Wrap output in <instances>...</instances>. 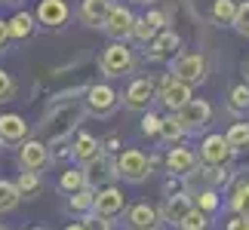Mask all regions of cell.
<instances>
[{
  "instance_id": "cell-1",
  "label": "cell",
  "mask_w": 249,
  "mask_h": 230,
  "mask_svg": "<svg viewBox=\"0 0 249 230\" xmlns=\"http://www.w3.org/2000/svg\"><path fill=\"white\" fill-rule=\"evenodd\" d=\"M83 117V108L80 104H62V108H53L43 120V135L50 138V145L55 141H65L74 132V126L80 123Z\"/></svg>"
},
{
  "instance_id": "cell-2",
  "label": "cell",
  "mask_w": 249,
  "mask_h": 230,
  "mask_svg": "<svg viewBox=\"0 0 249 230\" xmlns=\"http://www.w3.org/2000/svg\"><path fill=\"white\" fill-rule=\"evenodd\" d=\"M206 74H209V65H206V55H200V52H181L172 62V71H169V77H176V80L188 83V86L203 83Z\"/></svg>"
},
{
  "instance_id": "cell-3",
  "label": "cell",
  "mask_w": 249,
  "mask_h": 230,
  "mask_svg": "<svg viewBox=\"0 0 249 230\" xmlns=\"http://www.w3.org/2000/svg\"><path fill=\"white\" fill-rule=\"evenodd\" d=\"M114 175H120L123 181H129V184H139V181H145L151 175V160L142 150L129 148V150H123L117 157V163H114Z\"/></svg>"
},
{
  "instance_id": "cell-4",
  "label": "cell",
  "mask_w": 249,
  "mask_h": 230,
  "mask_svg": "<svg viewBox=\"0 0 249 230\" xmlns=\"http://www.w3.org/2000/svg\"><path fill=\"white\" fill-rule=\"evenodd\" d=\"M99 65H102V74L105 77H123V74H129L132 68H136V59H132L129 46L123 43V40H117V43H111L108 49L102 52Z\"/></svg>"
},
{
  "instance_id": "cell-5",
  "label": "cell",
  "mask_w": 249,
  "mask_h": 230,
  "mask_svg": "<svg viewBox=\"0 0 249 230\" xmlns=\"http://www.w3.org/2000/svg\"><path fill=\"white\" fill-rule=\"evenodd\" d=\"M231 157H234V148L228 145L225 135H206L203 145H200V160L213 169H225L231 163Z\"/></svg>"
},
{
  "instance_id": "cell-6",
  "label": "cell",
  "mask_w": 249,
  "mask_h": 230,
  "mask_svg": "<svg viewBox=\"0 0 249 230\" xmlns=\"http://www.w3.org/2000/svg\"><path fill=\"white\" fill-rule=\"evenodd\" d=\"M176 117H178V123H181V129H185V132H197V129H203L206 123H209L213 108H209V101H203V99H191L185 108L176 111Z\"/></svg>"
},
{
  "instance_id": "cell-7",
  "label": "cell",
  "mask_w": 249,
  "mask_h": 230,
  "mask_svg": "<svg viewBox=\"0 0 249 230\" xmlns=\"http://www.w3.org/2000/svg\"><path fill=\"white\" fill-rule=\"evenodd\" d=\"M123 209H126V197H123V190L120 187H102L99 194L92 197V212L95 215H105V218H114V215H120Z\"/></svg>"
},
{
  "instance_id": "cell-8",
  "label": "cell",
  "mask_w": 249,
  "mask_h": 230,
  "mask_svg": "<svg viewBox=\"0 0 249 230\" xmlns=\"http://www.w3.org/2000/svg\"><path fill=\"white\" fill-rule=\"evenodd\" d=\"M151 99H154V83L151 77H139L129 83V89L123 92V108L126 111H148Z\"/></svg>"
},
{
  "instance_id": "cell-9",
  "label": "cell",
  "mask_w": 249,
  "mask_h": 230,
  "mask_svg": "<svg viewBox=\"0 0 249 230\" xmlns=\"http://www.w3.org/2000/svg\"><path fill=\"white\" fill-rule=\"evenodd\" d=\"M132 28H136L132 9L129 6H111L108 18H105V31H108L114 40H126V37H132Z\"/></svg>"
},
{
  "instance_id": "cell-10",
  "label": "cell",
  "mask_w": 249,
  "mask_h": 230,
  "mask_svg": "<svg viewBox=\"0 0 249 230\" xmlns=\"http://www.w3.org/2000/svg\"><path fill=\"white\" fill-rule=\"evenodd\" d=\"M157 99L163 101L169 111H178V108H185V104L194 99V95H191V86H188V83L176 80V77H166L163 86H160V95H157Z\"/></svg>"
},
{
  "instance_id": "cell-11",
  "label": "cell",
  "mask_w": 249,
  "mask_h": 230,
  "mask_svg": "<svg viewBox=\"0 0 249 230\" xmlns=\"http://www.w3.org/2000/svg\"><path fill=\"white\" fill-rule=\"evenodd\" d=\"M86 108H89L92 114H99V117H108V114L117 108V92L111 89V86H89V89H86Z\"/></svg>"
},
{
  "instance_id": "cell-12",
  "label": "cell",
  "mask_w": 249,
  "mask_h": 230,
  "mask_svg": "<svg viewBox=\"0 0 249 230\" xmlns=\"http://www.w3.org/2000/svg\"><path fill=\"white\" fill-rule=\"evenodd\" d=\"M37 22L43 28H62L68 22V3H65V0H40V6H37Z\"/></svg>"
},
{
  "instance_id": "cell-13",
  "label": "cell",
  "mask_w": 249,
  "mask_h": 230,
  "mask_svg": "<svg viewBox=\"0 0 249 230\" xmlns=\"http://www.w3.org/2000/svg\"><path fill=\"white\" fill-rule=\"evenodd\" d=\"M157 221H160V212L148 203H136L132 209H126L129 230H148V227H157Z\"/></svg>"
},
{
  "instance_id": "cell-14",
  "label": "cell",
  "mask_w": 249,
  "mask_h": 230,
  "mask_svg": "<svg viewBox=\"0 0 249 230\" xmlns=\"http://www.w3.org/2000/svg\"><path fill=\"white\" fill-rule=\"evenodd\" d=\"M46 160H50V153H46V145L43 141H25L22 148H18V163H22V169H43Z\"/></svg>"
},
{
  "instance_id": "cell-15",
  "label": "cell",
  "mask_w": 249,
  "mask_h": 230,
  "mask_svg": "<svg viewBox=\"0 0 249 230\" xmlns=\"http://www.w3.org/2000/svg\"><path fill=\"white\" fill-rule=\"evenodd\" d=\"M191 209H194V199H191L188 194H176V197H166L163 209H160V218L178 227V221H181V218H185V215L191 212Z\"/></svg>"
},
{
  "instance_id": "cell-16",
  "label": "cell",
  "mask_w": 249,
  "mask_h": 230,
  "mask_svg": "<svg viewBox=\"0 0 249 230\" xmlns=\"http://www.w3.org/2000/svg\"><path fill=\"white\" fill-rule=\"evenodd\" d=\"M194 166H197L194 150H188V148H169V153H166V169L172 172V175H181V178H185Z\"/></svg>"
},
{
  "instance_id": "cell-17",
  "label": "cell",
  "mask_w": 249,
  "mask_h": 230,
  "mask_svg": "<svg viewBox=\"0 0 249 230\" xmlns=\"http://www.w3.org/2000/svg\"><path fill=\"white\" fill-rule=\"evenodd\" d=\"M111 6H114L111 0H83V3H80V18L89 28H99V25H105Z\"/></svg>"
},
{
  "instance_id": "cell-18",
  "label": "cell",
  "mask_w": 249,
  "mask_h": 230,
  "mask_svg": "<svg viewBox=\"0 0 249 230\" xmlns=\"http://www.w3.org/2000/svg\"><path fill=\"white\" fill-rule=\"evenodd\" d=\"M28 135V123L18 114H3L0 117V141H25Z\"/></svg>"
},
{
  "instance_id": "cell-19",
  "label": "cell",
  "mask_w": 249,
  "mask_h": 230,
  "mask_svg": "<svg viewBox=\"0 0 249 230\" xmlns=\"http://www.w3.org/2000/svg\"><path fill=\"white\" fill-rule=\"evenodd\" d=\"M178 46H181L178 34H172V31H163L160 37H154V40H151V59H154V62L172 59V55L178 52Z\"/></svg>"
},
{
  "instance_id": "cell-20",
  "label": "cell",
  "mask_w": 249,
  "mask_h": 230,
  "mask_svg": "<svg viewBox=\"0 0 249 230\" xmlns=\"http://www.w3.org/2000/svg\"><path fill=\"white\" fill-rule=\"evenodd\" d=\"M74 157H77L80 163H95L102 157V141L95 135H77V141H74Z\"/></svg>"
},
{
  "instance_id": "cell-21",
  "label": "cell",
  "mask_w": 249,
  "mask_h": 230,
  "mask_svg": "<svg viewBox=\"0 0 249 230\" xmlns=\"http://www.w3.org/2000/svg\"><path fill=\"white\" fill-rule=\"evenodd\" d=\"M6 25H9V37L13 40H28L34 34V16L31 13H16Z\"/></svg>"
},
{
  "instance_id": "cell-22",
  "label": "cell",
  "mask_w": 249,
  "mask_h": 230,
  "mask_svg": "<svg viewBox=\"0 0 249 230\" xmlns=\"http://www.w3.org/2000/svg\"><path fill=\"white\" fill-rule=\"evenodd\" d=\"M40 187H43V181H40V175H37V172H31V169H25L22 175H18V181H16L18 197H25V199L37 197V194H40Z\"/></svg>"
},
{
  "instance_id": "cell-23",
  "label": "cell",
  "mask_w": 249,
  "mask_h": 230,
  "mask_svg": "<svg viewBox=\"0 0 249 230\" xmlns=\"http://www.w3.org/2000/svg\"><path fill=\"white\" fill-rule=\"evenodd\" d=\"M59 187L65 190V194H77V190L86 187V172L83 169H65L62 172V178H59Z\"/></svg>"
},
{
  "instance_id": "cell-24",
  "label": "cell",
  "mask_w": 249,
  "mask_h": 230,
  "mask_svg": "<svg viewBox=\"0 0 249 230\" xmlns=\"http://www.w3.org/2000/svg\"><path fill=\"white\" fill-rule=\"evenodd\" d=\"M160 138L166 141V145H176V141L185 135V129H181V123H178V117L172 114V117H163L160 120V132H157Z\"/></svg>"
},
{
  "instance_id": "cell-25",
  "label": "cell",
  "mask_w": 249,
  "mask_h": 230,
  "mask_svg": "<svg viewBox=\"0 0 249 230\" xmlns=\"http://www.w3.org/2000/svg\"><path fill=\"white\" fill-rule=\"evenodd\" d=\"M234 16H237L234 0H215L213 3V22L215 25H234Z\"/></svg>"
},
{
  "instance_id": "cell-26",
  "label": "cell",
  "mask_w": 249,
  "mask_h": 230,
  "mask_svg": "<svg viewBox=\"0 0 249 230\" xmlns=\"http://www.w3.org/2000/svg\"><path fill=\"white\" fill-rule=\"evenodd\" d=\"M228 108H231L234 114H243V111H249V86H246V83L234 86V89L228 92Z\"/></svg>"
},
{
  "instance_id": "cell-27",
  "label": "cell",
  "mask_w": 249,
  "mask_h": 230,
  "mask_svg": "<svg viewBox=\"0 0 249 230\" xmlns=\"http://www.w3.org/2000/svg\"><path fill=\"white\" fill-rule=\"evenodd\" d=\"M18 190H16V184L13 181H3L0 178V212H13V209L18 206Z\"/></svg>"
},
{
  "instance_id": "cell-28",
  "label": "cell",
  "mask_w": 249,
  "mask_h": 230,
  "mask_svg": "<svg viewBox=\"0 0 249 230\" xmlns=\"http://www.w3.org/2000/svg\"><path fill=\"white\" fill-rule=\"evenodd\" d=\"M225 138H228V145H231L234 150L249 148V123H234V126L225 132Z\"/></svg>"
},
{
  "instance_id": "cell-29",
  "label": "cell",
  "mask_w": 249,
  "mask_h": 230,
  "mask_svg": "<svg viewBox=\"0 0 249 230\" xmlns=\"http://www.w3.org/2000/svg\"><path fill=\"white\" fill-rule=\"evenodd\" d=\"M92 190L89 187H83V190H77V194H71V199H68V206H71V212H80V215H86V212H92Z\"/></svg>"
},
{
  "instance_id": "cell-30",
  "label": "cell",
  "mask_w": 249,
  "mask_h": 230,
  "mask_svg": "<svg viewBox=\"0 0 249 230\" xmlns=\"http://www.w3.org/2000/svg\"><path fill=\"white\" fill-rule=\"evenodd\" d=\"M178 227L181 230H206L209 227V215H203L200 209H191V212L178 221Z\"/></svg>"
},
{
  "instance_id": "cell-31",
  "label": "cell",
  "mask_w": 249,
  "mask_h": 230,
  "mask_svg": "<svg viewBox=\"0 0 249 230\" xmlns=\"http://www.w3.org/2000/svg\"><path fill=\"white\" fill-rule=\"evenodd\" d=\"M194 209H200V212H203V215H209V212H215V209H218V194H215L213 187H209V190H197Z\"/></svg>"
},
{
  "instance_id": "cell-32",
  "label": "cell",
  "mask_w": 249,
  "mask_h": 230,
  "mask_svg": "<svg viewBox=\"0 0 249 230\" xmlns=\"http://www.w3.org/2000/svg\"><path fill=\"white\" fill-rule=\"evenodd\" d=\"M231 209H234V215H249V184H240L234 190Z\"/></svg>"
},
{
  "instance_id": "cell-33",
  "label": "cell",
  "mask_w": 249,
  "mask_h": 230,
  "mask_svg": "<svg viewBox=\"0 0 249 230\" xmlns=\"http://www.w3.org/2000/svg\"><path fill=\"white\" fill-rule=\"evenodd\" d=\"M154 34H157V28L148 22V18H136V28H132V37L142 43H151L154 40Z\"/></svg>"
},
{
  "instance_id": "cell-34",
  "label": "cell",
  "mask_w": 249,
  "mask_h": 230,
  "mask_svg": "<svg viewBox=\"0 0 249 230\" xmlns=\"http://www.w3.org/2000/svg\"><path fill=\"white\" fill-rule=\"evenodd\" d=\"M234 28H237V34H243V37H249V0H246V3H237Z\"/></svg>"
},
{
  "instance_id": "cell-35",
  "label": "cell",
  "mask_w": 249,
  "mask_h": 230,
  "mask_svg": "<svg viewBox=\"0 0 249 230\" xmlns=\"http://www.w3.org/2000/svg\"><path fill=\"white\" fill-rule=\"evenodd\" d=\"M80 224H83V230H114V227H111V218L95 215V212H92V215H86Z\"/></svg>"
},
{
  "instance_id": "cell-36",
  "label": "cell",
  "mask_w": 249,
  "mask_h": 230,
  "mask_svg": "<svg viewBox=\"0 0 249 230\" xmlns=\"http://www.w3.org/2000/svg\"><path fill=\"white\" fill-rule=\"evenodd\" d=\"M160 120H163V117H157V114H151V111H148L145 117H142V132L154 138L157 132H160Z\"/></svg>"
},
{
  "instance_id": "cell-37",
  "label": "cell",
  "mask_w": 249,
  "mask_h": 230,
  "mask_svg": "<svg viewBox=\"0 0 249 230\" xmlns=\"http://www.w3.org/2000/svg\"><path fill=\"white\" fill-rule=\"evenodd\" d=\"M13 92H16L13 77H9L3 68H0V101H9V99H13Z\"/></svg>"
},
{
  "instance_id": "cell-38",
  "label": "cell",
  "mask_w": 249,
  "mask_h": 230,
  "mask_svg": "<svg viewBox=\"0 0 249 230\" xmlns=\"http://www.w3.org/2000/svg\"><path fill=\"white\" fill-rule=\"evenodd\" d=\"M225 230H249V215H234Z\"/></svg>"
},
{
  "instance_id": "cell-39",
  "label": "cell",
  "mask_w": 249,
  "mask_h": 230,
  "mask_svg": "<svg viewBox=\"0 0 249 230\" xmlns=\"http://www.w3.org/2000/svg\"><path fill=\"white\" fill-rule=\"evenodd\" d=\"M9 40H13V37H9V25L3 22V18H0V52L6 49V43H9Z\"/></svg>"
},
{
  "instance_id": "cell-40",
  "label": "cell",
  "mask_w": 249,
  "mask_h": 230,
  "mask_svg": "<svg viewBox=\"0 0 249 230\" xmlns=\"http://www.w3.org/2000/svg\"><path fill=\"white\" fill-rule=\"evenodd\" d=\"M145 18H148V22L157 28V31H160V28H163V22H166V16H163V13H148Z\"/></svg>"
},
{
  "instance_id": "cell-41",
  "label": "cell",
  "mask_w": 249,
  "mask_h": 230,
  "mask_svg": "<svg viewBox=\"0 0 249 230\" xmlns=\"http://www.w3.org/2000/svg\"><path fill=\"white\" fill-rule=\"evenodd\" d=\"M105 148H108V150H114V148H117V135H111L108 141H105Z\"/></svg>"
},
{
  "instance_id": "cell-42",
  "label": "cell",
  "mask_w": 249,
  "mask_h": 230,
  "mask_svg": "<svg viewBox=\"0 0 249 230\" xmlns=\"http://www.w3.org/2000/svg\"><path fill=\"white\" fill-rule=\"evenodd\" d=\"M65 230H83V224H68Z\"/></svg>"
},
{
  "instance_id": "cell-43",
  "label": "cell",
  "mask_w": 249,
  "mask_h": 230,
  "mask_svg": "<svg viewBox=\"0 0 249 230\" xmlns=\"http://www.w3.org/2000/svg\"><path fill=\"white\" fill-rule=\"evenodd\" d=\"M28 230H46V227H28Z\"/></svg>"
},
{
  "instance_id": "cell-44",
  "label": "cell",
  "mask_w": 249,
  "mask_h": 230,
  "mask_svg": "<svg viewBox=\"0 0 249 230\" xmlns=\"http://www.w3.org/2000/svg\"><path fill=\"white\" fill-rule=\"evenodd\" d=\"M148 230H163V227H148Z\"/></svg>"
},
{
  "instance_id": "cell-45",
  "label": "cell",
  "mask_w": 249,
  "mask_h": 230,
  "mask_svg": "<svg viewBox=\"0 0 249 230\" xmlns=\"http://www.w3.org/2000/svg\"><path fill=\"white\" fill-rule=\"evenodd\" d=\"M246 77H249V62H246Z\"/></svg>"
},
{
  "instance_id": "cell-46",
  "label": "cell",
  "mask_w": 249,
  "mask_h": 230,
  "mask_svg": "<svg viewBox=\"0 0 249 230\" xmlns=\"http://www.w3.org/2000/svg\"><path fill=\"white\" fill-rule=\"evenodd\" d=\"M6 3H18V0H6Z\"/></svg>"
},
{
  "instance_id": "cell-47",
  "label": "cell",
  "mask_w": 249,
  "mask_h": 230,
  "mask_svg": "<svg viewBox=\"0 0 249 230\" xmlns=\"http://www.w3.org/2000/svg\"><path fill=\"white\" fill-rule=\"evenodd\" d=\"M139 3H151V0H139Z\"/></svg>"
},
{
  "instance_id": "cell-48",
  "label": "cell",
  "mask_w": 249,
  "mask_h": 230,
  "mask_svg": "<svg viewBox=\"0 0 249 230\" xmlns=\"http://www.w3.org/2000/svg\"><path fill=\"white\" fill-rule=\"evenodd\" d=\"M0 230H3V227H0Z\"/></svg>"
}]
</instances>
